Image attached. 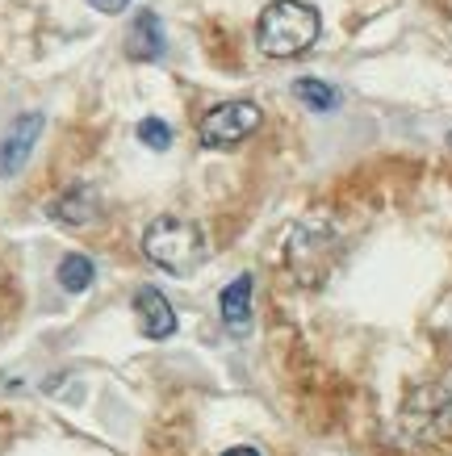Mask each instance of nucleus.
<instances>
[{"instance_id": "f257e3e1", "label": "nucleus", "mask_w": 452, "mask_h": 456, "mask_svg": "<svg viewBox=\"0 0 452 456\" xmlns=\"http://www.w3.org/2000/svg\"><path fill=\"white\" fill-rule=\"evenodd\" d=\"M318 29H323V17H318L315 4H306V0H273V4H264L260 21H256V46L268 59H293L315 46Z\"/></svg>"}, {"instance_id": "f03ea898", "label": "nucleus", "mask_w": 452, "mask_h": 456, "mask_svg": "<svg viewBox=\"0 0 452 456\" xmlns=\"http://www.w3.org/2000/svg\"><path fill=\"white\" fill-rule=\"evenodd\" d=\"M143 256L155 268L172 273V277H189V273H197L206 264V235H201L197 222L164 214V218H155L143 231Z\"/></svg>"}, {"instance_id": "7ed1b4c3", "label": "nucleus", "mask_w": 452, "mask_h": 456, "mask_svg": "<svg viewBox=\"0 0 452 456\" xmlns=\"http://www.w3.org/2000/svg\"><path fill=\"white\" fill-rule=\"evenodd\" d=\"M335 256H340V239L331 235L323 222H301L289 239V268L301 285H323Z\"/></svg>"}, {"instance_id": "20e7f679", "label": "nucleus", "mask_w": 452, "mask_h": 456, "mask_svg": "<svg viewBox=\"0 0 452 456\" xmlns=\"http://www.w3.org/2000/svg\"><path fill=\"white\" fill-rule=\"evenodd\" d=\"M452 428V394L444 386H419L402 402V431L411 440H440Z\"/></svg>"}, {"instance_id": "39448f33", "label": "nucleus", "mask_w": 452, "mask_h": 456, "mask_svg": "<svg viewBox=\"0 0 452 456\" xmlns=\"http://www.w3.org/2000/svg\"><path fill=\"white\" fill-rule=\"evenodd\" d=\"M260 126V105L256 101H226V105H214V110L201 118L197 134L206 147H239L243 139L256 134Z\"/></svg>"}, {"instance_id": "423d86ee", "label": "nucleus", "mask_w": 452, "mask_h": 456, "mask_svg": "<svg viewBox=\"0 0 452 456\" xmlns=\"http://www.w3.org/2000/svg\"><path fill=\"white\" fill-rule=\"evenodd\" d=\"M46 209H51V218L63 222V226H96V222L105 218V197H101L96 184L76 180V184H68Z\"/></svg>"}, {"instance_id": "0eeeda50", "label": "nucleus", "mask_w": 452, "mask_h": 456, "mask_svg": "<svg viewBox=\"0 0 452 456\" xmlns=\"http://www.w3.org/2000/svg\"><path fill=\"white\" fill-rule=\"evenodd\" d=\"M38 139H42V113H21V118L4 130V139H0V176L21 172Z\"/></svg>"}, {"instance_id": "6e6552de", "label": "nucleus", "mask_w": 452, "mask_h": 456, "mask_svg": "<svg viewBox=\"0 0 452 456\" xmlns=\"http://www.w3.org/2000/svg\"><path fill=\"white\" fill-rule=\"evenodd\" d=\"M135 318H138V331L147 339H172L177 335V310H172V302L155 285L135 289Z\"/></svg>"}, {"instance_id": "1a4fd4ad", "label": "nucleus", "mask_w": 452, "mask_h": 456, "mask_svg": "<svg viewBox=\"0 0 452 456\" xmlns=\"http://www.w3.org/2000/svg\"><path fill=\"white\" fill-rule=\"evenodd\" d=\"M164 21L151 13V9H143V13L130 21V29H126V59H135V63H155V59L164 55Z\"/></svg>"}, {"instance_id": "9d476101", "label": "nucleus", "mask_w": 452, "mask_h": 456, "mask_svg": "<svg viewBox=\"0 0 452 456\" xmlns=\"http://www.w3.org/2000/svg\"><path fill=\"white\" fill-rule=\"evenodd\" d=\"M218 314L226 322V331L231 335H243L251 327V277H234L218 297Z\"/></svg>"}, {"instance_id": "9b49d317", "label": "nucleus", "mask_w": 452, "mask_h": 456, "mask_svg": "<svg viewBox=\"0 0 452 456\" xmlns=\"http://www.w3.org/2000/svg\"><path fill=\"white\" fill-rule=\"evenodd\" d=\"M93 281H96V264L88 260V256L71 251V256H63V260H59V285H63L68 293L93 289Z\"/></svg>"}, {"instance_id": "f8f14e48", "label": "nucleus", "mask_w": 452, "mask_h": 456, "mask_svg": "<svg viewBox=\"0 0 452 456\" xmlns=\"http://www.w3.org/2000/svg\"><path fill=\"white\" fill-rule=\"evenodd\" d=\"M293 97L306 101L310 110H323V113L340 105V93H335L331 84H323V80H298L293 84Z\"/></svg>"}, {"instance_id": "ddd939ff", "label": "nucleus", "mask_w": 452, "mask_h": 456, "mask_svg": "<svg viewBox=\"0 0 452 456\" xmlns=\"http://www.w3.org/2000/svg\"><path fill=\"white\" fill-rule=\"evenodd\" d=\"M138 142L151 147V151H168L172 147V126L160 122V118H143L138 122Z\"/></svg>"}, {"instance_id": "4468645a", "label": "nucleus", "mask_w": 452, "mask_h": 456, "mask_svg": "<svg viewBox=\"0 0 452 456\" xmlns=\"http://www.w3.org/2000/svg\"><path fill=\"white\" fill-rule=\"evenodd\" d=\"M88 4H93L96 13H122L130 0H88Z\"/></svg>"}, {"instance_id": "2eb2a0df", "label": "nucleus", "mask_w": 452, "mask_h": 456, "mask_svg": "<svg viewBox=\"0 0 452 456\" xmlns=\"http://www.w3.org/2000/svg\"><path fill=\"white\" fill-rule=\"evenodd\" d=\"M222 456H260V448H247V444H239V448H226Z\"/></svg>"}, {"instance_id": "dca6fc26", "label": "nucleus", "mask_w": 452, "mask_h": 456, "mask_svg": "<svg viewBox=\"0 0 452 456\" xmlns=\"http://www.w3.org/2000/svg\"><path fill=\"white\" fill-rule=\"evenodd\" d=\"M448 142H452V134H448Z\"/></svg>"}]
</instances>
